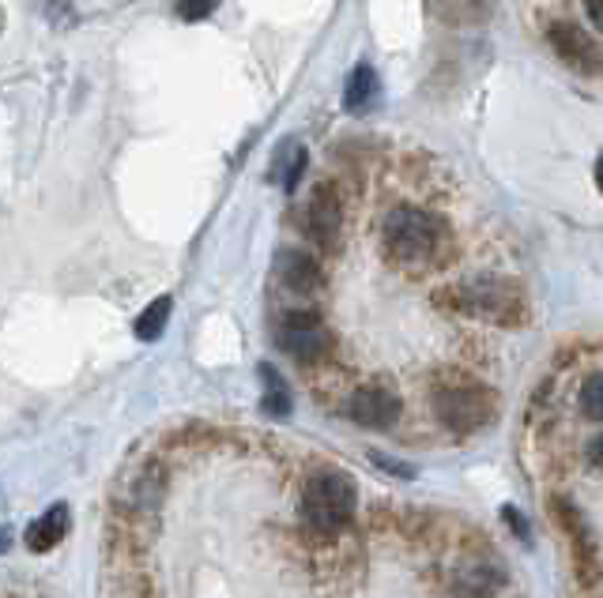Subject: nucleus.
Listing matches in <instances>:
<instances>
[{
    "instance_id": "obj_7",
    "label": "nucleus",
    "mask_w": 603,
    "mask_h": 598,
    "mask_svg": "<svg viewBox=\"0 0 603 598\" xmlns=\"http://www.w3.org/2000/svg\"><path fill=\"white\" fill-rule=\"evenodd\" d=\"M547 42H551V50L559 53V61H562V64H570L573 72H584V76H596V72H600L596 39L581 34L573 23L554 20L551 26H547Z\"/></svg>"
},
{
    "instance_id": "obj_1",
    "label": "nucleus",
    "mask_w": 603,
    "mask_h": 598,
    "mask_svg": "<svg viewBox=\"0 0 603 598\" xmlns=\"http://www.w3.org/2000/svg\"><path fill=\"white\" fill-rule=\"evenodd\" d=\"M381 253L404 271L442 268L453 253V229L442 215L423 207H392L381 223Z\"/></svg>"
},
{
    "instance_id": "obj_11",
    "label": "nucleus",
    "mask_w": 603,
    "mask_h": 598,
    "mask_svg": "<svg viewBox=\"0 0 603 598\" xmlns=\"http://www.w3.org/2000/svg\"><path fill=\"white\" fill-rule=\"evenodd\" d=\"M498 579L501 573L490 560H464V565L456 568V591L464 598H487L498 587Z\"/></svg>"
},
{
    "instance_id": "obj_3",
    "label": "nucleus",
    "mask_w": 603,
    "mask_h": 598,
    "mask_svg": "<svg viewBox=\"0 0 603 598\" xmlns=\"http://www.w3.org/2000/svg\"><path fill=\"white\" fill-rule=\"evenodd\" d=\"M449 301L456 312L490 320V324L514 328L525 320V301H520L517 287H509V282L501 279H468L449 290Z\"/></svg>"
},
{
    "instance_id": "obj_9",
    "label": "nucleus",
    "mask_w": 603,
    "mask_h": 598,
    "mask_svg": "<svg viewBox=\"0 0 603 598\" xmlns=\"http://www.w3.org/2000/svg\"><path fill=\"white\" fill-rule=\"evenodd\" d=\"M276 279L290 293H321L325 290V275L317 268V260H309L298 248H283L276 256Z\"/></svg>"
},
{
    "instance_id": "obj_20",
    "label": "nucleus",
    "mask_w": 603,
    "mask_h": 598,
    "mask_svg": "<svg viewBox=\"0 0 603 598\" xmlns=\"http://www.w3.org/2000/svg\"><path fill=\"white\" fill-rule=\"evenodd\" d=\"M8 549V531H0V554Z\"/></svg>"
},
{
    "instance_id": "obj_10",
    "label": "nucleus",
    "mask_w": 603,
    "mask_h": 598,
    "mask_svg": "<svg viewBox=\"0 0 603 598\" xmlns=\"http://www.w3.org/2000/svg\"><path fill=\"white\" fill-rule=\"evenodd\" d=\"M68 527H72L68 504H53V509H45L42 516L27 527V549H31V554H50V549L68 535Z\"/></svg>"
},
{
    "instance_id": "obj_13",
    "label": "nucleus",
    "mask_w": 603,
    "mask_h": 598,
    "mask_svg": "<svg viewBox=\"0 0 603 598\" xmlns=\"http://www.w3.org/2000/svg\"><path fill=\"white\" fill-rule=\"evenodd\" d=\"M261 381H264V399H261L264 414L287 418V414H290V392H287V384H283V376L272 370V365H261Z\"/></svg>"
},
{
    "instance_id": "obj_17",
    "label": "nucleus",
    "mask_w": 603,
    "mask_h": 598,
    "mask_svg": "<svg viewBox=\"0 0 603 598\" xmlns=\"http://www.w3.org/2000/svg\"><path fill=\"white\" fill-rule=\"evenodd\" d=\"M373 463H378V467H385L389 474H400V478H411V474H415L408 463H400V459H389V456H381V452H373Z\"/></svg>"
},
{
    "instance_id": "obj_5",
    "label": "nucleus",
    "mask_w": 603,
    "mask_h": 598,
    "mask_svg": "<svg viewBox=\"0 0 603 598\" xmlns=\"http://www.w3.org/2000/svg\"><path fill=\"white\" fill-rule=\"evenodd\" d=\"M279 346L298 362H321V357L332 351V331L314 309H295V312H283L279 328Z\"/></svg>"
},
{
    "instance_id": "obj_15",
    "label": "nucleus",
    "mask_w": 603,
    "mask_h": 598,
    "mask_svg": "<svg viewBox=\"0 0 603 598\" xmlns=\"http://www.w3.org/2000/svg\"><path fill=\"white\" fill-rule=\"evenodd\" d=\"M600 392H603V384H600V373H592L589 381H584V388H581V410L589 414L592 421L603 414V403H600Z\"/></svg>"
},
{
    "instance_id": "obj_2",
    "label": "nucleus",
    "mask_w": 603,
    "mask_h": 598,
    "mask_svg": "<svg viewBox=\"0 0 603 598\" xmlns=\"http://www.w3.org/2000/svg\"><path fill=\"white\" fill-rule=\"evenodd\" d=\"M355 504H359V493H355V482L340 471H325L314 474L302 490V523L314 531H340L347 520L355 516Z\"/></svg>"
},
{
    "instance_id": "obj_14",
    "label": "nucleus",
    "mask_w": 603,
    "mask_h": 598,
    "mask_svg": "<svg viewBox=\"0 0 603 598\" xmlns=\"http://www.w3.org/2000/svg\"><path fill=\"white\" fill-rule=\"evenodd\" d=\"M170 309H173L170 298H155L151 306L140 312V320H136V339H144V343H155V339L167 331Z\"/></svg>"
},
{
    "instance_id": "obj_12",
    "label": "nucleus",
    "mask_w": 603,
    "mask_h": 598,
    "mask_svg": "<svg viewBox=\"0 0 603 598\" xmlns=\"http://www.w3.org/2000/svg\"><path fill=\"white\" fill-rule=\"evenodd\" d=\"M378 95H381V79L378 72H373V64H359V68L351 72V79H347L343 106L351 109V114H362Z\"/></svg>"
},
{
    "instance_id": "obj_19",
    "label": "nucleus",
    "mask_w": 603,
    "mask_h": 598,
    "mask_svg": "<svg viewBox=\"0 0 603 598\" xmlns=\"http://www.w3.org/2000/svg\"><path fill=\"white\" fill-rule=\"evenodd\" d=\"M584 15H589V23H592V39H596V34H600V26H603L600 0H584Z\"/></svg>"
},
{
    "instance_id": "obj_18",
    "label": "nucleus",
    "mask_w": 603,
    "mask_h": 598,
    "mask_svg": "<svg viewBox=\"0 0 603 598\" xmlns=\"http://www.w3.org/2000/svg\"><path fill=\"white\" fill-rule=\"evenodd\" d=\"M501 520L509 523V527H514V535H520V538H528V520L520 516L517 509H501Z\"/></svg>"
},
{
    "instance_id": "obj_16",
    "label": "nucleus",
    "mask_w": 603,
    "mask_h": 598,
    "mask_svg": "<svg viewBox=\"0 0 603 598\" xmlns=\"http://www.w3.org/2000/svg\"><path fill=\"white\" fill-rule=\"evenodd\" d=\"M215 8V0H178V15L181 20H204Z\"/></svg>"
},
{
    "instance_id": "obj_8",
    "label": "nucleus",
    "mask_w": 603,
    "mask_h": 598,
    "mask_svg": "<svg viewBox=\"0 0 603 598\" xmlns=\"http://www.w3.org/2000/svg\"><path fill=\"white\" fill-rule=\"evenodd\" d=\"M347 410L362 429H389L400 418V399L385 384H362V388H355Z\"/></svg>"
},
{
    "instance_id": "obj_6",
    "label": "nucleus",
    "mask_w": 603,
    "mask_h": 598,
    "mask_svg": "<svg viewBox=\"0 0 603 598\" xmlns=\"http://www.w3.org/2000/svg\"><path fill=\"white\" fill-rule=\"evenodd\" d=\"M340 229H343V200L328 181H321L306 207V234L317 248L336 253L340 248Z\"/></svg>"
},
{
    "instance_id": "obj_4",
    "label": "nucleus",
    "mask_w": 603,
    "mask_h": 598,
    "mask_svg": "<svg viewBox=\"0 0 603 598\" xmlns=\"http://www.w3.org/2000/svg\"><path fill=\"white\" fill-rule=\"evenodd\" d=\"M434 410L453 434H475L495 418V392L468 381H445L434 388Z\"/></svg>"
}]
</instances>
